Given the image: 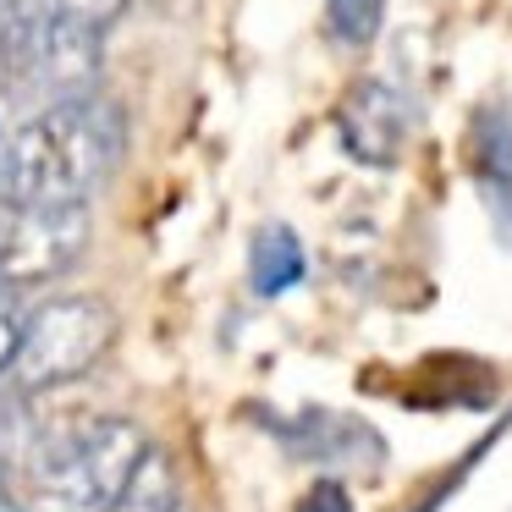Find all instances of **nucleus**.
<instances>
[{
    "label": "nucleus",
    "instance_id": "nucleus-6",
    "mask_svg": "<svg viewBox=\"0 0 512 512\" xmlns=\"http://www.w3.org/2000/svg\"><path fill=\"white\" fill-rule=\"evenodd\" d=\"M105 512H182V485H177L171 457L160 446H149L144 463L133 468V479L116 490V501Z\"/></svg>",
    "mask_w": 512,
    "mask_h": 512
},
{
    "label": "nucleus",
    "instance_id": "nucleus-2",
    "mask_svg": "<svg viewBox=\"0 0 512 512\" xmlns=\"http://www.w3.org/2000/svg\"><path fill=\"white\" fill-rule=\"evenodd\" d=\"M122 336V320L105 298L94 292H67V298H45L39 309L23 314L12 353V380L17 397H45V391H67L100 364Z\"/></svg>",
    "mask_w": 512,
    "mask_h": 512
},
{
    "label": "nucleus",
    "instance_id": "nucleus-4",
    "mask_svg": "<svg viewBox=\"0 0 512 512\" xmlns=\"http://www.w3.org/2000/svg\"><path fill=\"white\" fill-rule=\"evenodd\" d=\"M336 133L358 166H391L408 138V105L386 83H358L336 111Z\"/></svg>",
    "mask_w": 512,
    "mask_h": 512
},
{
    "label": "nucleus",
    "instance_id": "nucleus-8",
    "mask_svg": "<svg viewBox=\"0 0 512 512\" xmlns=\"http://www.w3.org/2000/svg\"><path fill=\"white\" fill-rule=\"evenodd\" d=\"M127 12V0H56V17L94 28V34H111V23Z\"/></svg>",
    "mask_w": 512,
    "mask_h": 512
},
{
    "label": "nucleus",
    "instance_id": "nucleus-9",
    "mask_svg": "<svg viewBox=\"0 0 512 512\" xmlns=\"http://www.w3.org/2000/svg\"><path fill=\"white\" fill-rule=\"evenodd\" d=\"M298 512H353V496H347L336 479H320V485H309V496L298 501Z\"/></svg>",
    "mask_w": 512,
    "mask_h": 512
},
{
    "label": "nucleus",
    "instance_id": "nucleus-1",
    "mask_svg": "<svg viewBox=\"0 0 512 512\" xmlns=\"http://www.w3.org/2000/svg\"><path fill=\"white\" fill-rule=\"evenodd\" d=\"M127 155V116L105 94H72L34 111L0 149V204H89Z\"/></svg>",
    "mask_w": 512,
    "mask_h": 512
},
{
    "label": "nucleus",
    "instance_id": "nucleus-3",
    "mask_svg": "<svg viewBox=\"0 0 512 512\" xmlns=\"http://www.w3.org/2000/svg\"><path fill=\"white\" fill-rule=\"evenodd\" d=\"M94 237L89 204H28L0 221V287H45L67 276Z\"/></svg>",
    "mask_w": 512,
    "mask_h": 512
},
{
    "label": "nucleus",
    "instance_id": "nucleus-10",
    "mask_svg": "<svg viewBox=\"0 0 512 512\" xmlns=\"http://www.w3.org/2000/svg\"><path fill=\"white\" fill-rule=\"evenodd\" d=\"M17 331H23V320L12 314V303H6V287H0V380H6V369H12V353H17Z\"/></svg>",
    "mask_w": 512,
    "mask_h": 512
},
{
    "label": "nucleus",
    "instance_id": "nucleus-7",
    "mask_svg": "<svg viewBox=\"0 0 512 512\" xmlns=\"http://www.w3.org/2000/svg\"><path fill=\"white\" fill-rule=\"evenodd\" d=\"M325 23L342 45H375L386 28V0H325Z\"/></svg>",
    "mask_w": 512,
    "mask_h": 512
},
{
    "label": "nucleus",
    "instance_id": "nucleus-12",
    "mask_svg": "<svg viewBox=\"0 0 512 512\" xmlns=\"http://www.w3.org/2000/svg\"><path fill=\"white\" fill-rule=\"evenodd\" d=\"M6 17H12V12H6V0H0V34H6Z\"/></svg>",
    "mask_w": 512,
    "mask_h": 512
},
{
    "label": "nucleus",
    "instance_id": "nucleus-5",
    "mask_svg": "<svg viewBox=\"0 0 512 512\" xmlns=\"http://www.w3.org/2000/svg\"><path fill=\"white\" fill-rule=\"evenodd\" d=\"M303 281V243L292 226H265L248 248V287L259 298H281Z\"/></svg>",
    "mask_w": 512,
    "mask_h": 512
},
{
    "label": "nucleus",
    "instance_id": "nucleus-11",
    "mask_svg": "<svg viewBox=\"0 0 512 512\" xmlns=\"http://www.w3.org/2000/svg\"><path fill=\"white\" fill-rule=\"evenodd\" d=\"M0 512H23V507L12 501V490H6V479H0Z\"/></svg>",
    "mask_w": 512,
    "mask_h": 512
}]
</instances>
